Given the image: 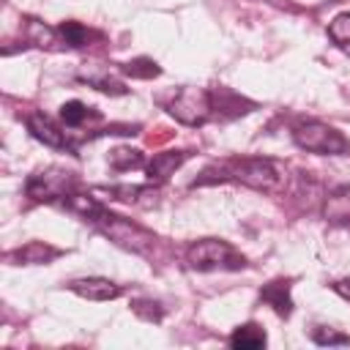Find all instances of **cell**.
<instances>
[{
  "label": "cell",
  "instance_id": "cell-1",
  "mask_svg": "<svg viewBox=\"0 0 350 350\" xmlns=\"http://www.w3.org/2000/svg\"><path fill=\"white\" fill-rule=\"evenodd\" d=\"M213 180H232V183H243L257 191H282L284 170L276 161L262 159V156H232V159L213 161L202 172V178L194 180V186L213 183Z\"/></svg>",
  "mask_w": 350,
  "mask_h": 350
},
{
  "label": "cell",
  "instance_id": "cell-2",
  "mask_svg": "<svg viewBox=\"0 0 350 350\" xmlns=\"http://www.w3.org/2000/svg\"><path fill=\"white\" fill-rule=\"evenodd\" d=\"M88 221L93 224V227H98L109 241H115L118 246H123V249H131V252H148L150 246H153V235L148 232V230H142L139 224H131L129 219H123V216H115V213H109L104 205H98L90 216H88Z\"/></svg>",
  "mask_w": 350,
  "mask_h": 350
},
{
  "label": "cell",
  "instance_id": "cell-3",
  "mask_svg": "<svg viewBox=\"0 0 350 350\" xmlns=\"http://www.w3.org/2000/svg\"><path fill=\"white\" fill-rule=\"evenodd\" d=\"M186 262L194 271H238L246 265L243 254H238L227 241H216V238L191 243L186 252Z\"/></svg>",
  "mask_w": 350,
  "mask_h": 350
},
{
  "label": "cell",
  "instance_id": "cell-4",
  "mask_svg": "<svg viewBox=\"0 0 350 350\" xmlns=\"http://www.w3.org/2000/svg\"><path fill=\"white\" fill-rule=\"evenodd\" d=\"M293 139L298 148H304L309 153H320V156H342L350 150L347 139L336 129H331L320 120H298L293 126Z\"/></svg>",
  "mask_w": 350,
  "mask_h": 350
},
{
  "label": "cell",
  "instance_id": "cell-5",
  "mask_svg": "<svg viewBox=\"0 0 350 350\" xmlns=\"http://www.w3.org/2000/svg\"><path fill=\"white\" fill-rule=\"evenodd\" d=\"M164 107L175 120L186 126H202L213 112V96L202 88H180Z\"/></svg>",
  "mask_w": 350,
  "mask_h": 350
},
{
  "label": "cell",
  "instance_id": "cell-6",
  "mask_svg": "<svg viewBox=\"0 0 350 350\" xmlns=\"http://www.w3.org/2000/svg\"><path fill=\"white\" fill-rule=\"evenodd\" d=\"M25 191L38 202H55V200H66L71 191H77V180L63 167H46L27 178Z\"/></svg>",
  "mask_w": 350,
  "mask_h": 350
},
{
  "label": "cell",
  "instance_id": "cell-7",
  "mask_svg": "<svg viewBox=\"0 0 350 350\" xmlns=\"http://www.w3.org/2000/svg\"><path fill=\"white\" fill-rule=\"evenodd\" d=\"M25 123H27L30 134H33L36 139H41L44 145H49V148H57V150H68V153H74V148H71V142H68L66 131H57L46 115H41V112H33V115H27V120H25Z\"/></svg>",
  "mask_w": 350,
  "mask_h": 350
},
{
  "label": "cell",
  "instance_id": "cell-8",
  "mask_svg": "<svg viewBox=\"0 0 350 350\" xmlns=\"http://www.w3.org/2000/svg\"><path fill=\"white\" fill-rule=\"evenodd\" d=\"M71 293H77L79 298H88V301H112L120 295V287L109 279H101V276H88V279H74L68 284Z\"/></svg>",
  "mask_w": 350,
  "mask_h": 350
},
{
  "label": "cell",
  "instance_id": "cell-9",
  "mask_svg": "<svg viewBox=\"0 0 350 350\" xmlns=\"http://www.w3.org/2000/svg\"><path fill=\"white\" fill-rule=\"evenodd\" d=\"M186 161V150H170V153H156L148 164H145V172H148V183H164L170 175H175V170Z\"/></svg>",
  "mask_w": 350,
  "mask_h": 350
},
{
  "label": "cell",
  "instance_id": "cell-10",
  "mask_svg": "<svg viewBox=\"0 0 350 350\" xmlns=\"http://www.w3.org/2000/svg\"><path fill=\"white\" fill-rule=\"evenodd\" d=\"M323 216L328 224H350V186H339L325 197Z\"/></svg>",
  "mask_w": 350,
  "mask_h": 350
},
{
  "label": "cell",
  "instance_id": "cell-11",
  "mask_svg": "<svg viewBox=\"0 0 350 350\" xmlns=\"http://www.w3.org/2000/svg\"><path fill=\"white\" fill-rule=\"evenodd\" d=\"M260 298H262L268 306H273V312H276L279 317H290L293 301H290V282H287V279H273V282H268V284L260 290Z\"/></svg>",
  "mask_w": 350,
  "mask_h": 350
},
{
  "label": "cell",
  "instance_id": "cell-12",
  "mask_svg": "<svg viewBox=\"0 0 350 350\" xmlns=\"http://www.w3.org/2000/svg\"><path fill=\"white\" fill-rule=\"evenodd\" d=\"M79 79H85V82H90L93 88H98V90H104V93H112V96H123V93H126L123 82L112 79V77H109V71H107V68H101V66L79 68Z\"/></svg>",
  "mask_w": 350,
  "mask_h": 350
},
{
  "label": "cell",
  "instance_id": "cell-13",
  "mask_svg": "<svg viewBox=\"0 0 350 350\" xmlns=\"http://www.w3.org/2000/svg\"><path fill=\"white\" fill-rule=\"evenodd\" d=\"M60 252L57 249H52V246H46V243H38V241H33V243H27V246H22V249H16V252H11L8 254V260L11 262H25V265H36V262H49L52 257H57Z\"/></svg>",
  "mask_w": 350,
  "mask_h": 350
},
{
  "label": "cell",
  "instance_id": "cell-14",
  "mask_svg": "<svg viewBox=\"0 0 350 350\" xmlns=\"http://www.w3.org/2000/svg\"><path fill=\"white\" fill-rule=\"evenodd\" d=\"M230 347H235V350H257V347H265V334L254 323L238 325L232 331V336H230Z\"/></svg>",
  "mask_w": 350,
  "mask_h": 350
},
{
  "label": "cell",
  "instance_id": "cell-15",
  "mask_svg": "<svg viewBox=\"0 0 350 350\" xmlns=\"http://www.w3.org/2000/svg\"><path fill=\"white\" fill-rule=\"evenodd\" d=\"M109 164H112L115 170L126 172V170H137V167H142L145 161H142V153H139V150L118 148V150H112V153H109Z\"/></svg>",
  "mask_w": 350,
  "mask_h": 350
},
{
  "label": "cell",
  "instance_id": "cell-16",
  "mask_svg": "<svg viewBox=\"0 0 350 350\" xmlns=\"http://www.w3.org/2000/svg\"><path fill=\"white\" fill-rule=\"evenodd\" d=\"M57 33L63 36V41H66L68 46H85L88 38H90V30H85V27L77 25V22H63V25L57 27Z\"/></svg>",
  "mask_w": 350,
  "mask_h": 350
},
{
  "label": "cell",
  "instance_id": "cell-17",
  "mask_svg": "<svg viewBox=\"0 0 350 350\" xmlns=\"http://www.w3.org/2000/svg\"><path fill=\"white\" fill-rule=\"evenodd\" d=\"M123 74L137 77V79H150V77L159 74V66L153 60H148V57H137V60H131V63L123 66Z\"/></svg>",
  "mask_w": 350,
  "mask_h": 350
},
{
  "label": "cell",
  "instance_id": "cell-18",
  "mask_svg": "<svg viewBox=\"0 0 350 350\" xmlns=\"http://www.w3.org/2000/svg\"><path fill=\"white\" fill-rule=\"evenodd\" d=\"M85 118H88V107H85L82 101H77V98H74V101H66V104L60 107V120H63L66 126H71V129L79 126Z\"/></svg>",
  "mask_w": 350,
  "mask_h": 350
},
{
  "label": "cell",
  "instance_id": "cell-19",
  "mask_svg": "<svg viewBox=\"0 0 350 350\" xmlns=\"http://www.w3.org/2000/svg\"><path fill=\"white\" fill-rule=\"evenodd\" d=\"M328 33H331V38H334L336 44L347 46V44H350V14H342V16H336V19L331 22Z\"/></svg>",
  "mask_w": 350,
  "mask_h": 350
},
{
  "label": "cell",
  "instance_id": "cell-20",
  "mask_svg": "<svg viewBox=\"0 0 350 350\" xmlns=\"http://www.w3.org/2000/svg\"><path fill=\"white\" fill-rule=\"evenodd\" d=\"M312 339L317 345H350V336L347 334H336L331 328H314L312 331Z\"/></svg>",
  "mask_w": 350,
  "mask_h": 350
},
{
  "label": "cell",
  "instance_id": "cell-21",
  "mask_svg": "<svg viewBox=\"0 0 350 350\" xmlns=\"http://www.w3.org/2000/svg\"><path fill=\"white\" fill-rule=\"evenodd\" d=\"M334 290H336L342 298H347V301H350V279H342V282H336V284H334Z\"/></svg>",
  "mask_w": 350,
  "mask_h": 350
}]
</instances>
